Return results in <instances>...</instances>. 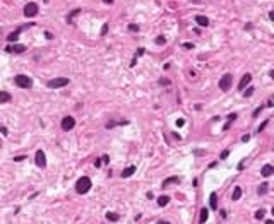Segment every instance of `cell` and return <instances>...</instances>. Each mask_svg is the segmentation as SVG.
<instances>
[{
    "label": "cell",
    "instance_id": "4dcf8cb0",
    "mask_svg": "<svg viewBox=\"0 0 274 224\" xmlns=\"http://www.w3.org/2000/svg\"><path fill=\"white\" fill-rule=\"evenodd\" d=\"M248 139H250V135H248V133H247V135H243V137H242V140H243V142H247V140H248Z\"/></svg>",
    "mask_w": 274,
    "mask_h": 224
},
{
    "label": "cell",
    "instance_id": "f1b7e54d",
    "mask_svg": "<svg viewBox=\"0 0 274 224\" xmlns=\"http://www.w3.org/2000/svg\"><path fill=\"white\" fill-rule=\"evenodd\" d=\"M183 48H187V50H190V48H194V45H190V43H185V45H183Z\"/></svg>",
    "mask_w": 274,
    "mask_h": 224
},
{
    "label": "cell",
    "instance_id": "9c48e42d",
    "mask_svg": "<svg viewBox=\"0 0 274 224\" xmlns=\"http://www.w3.org/2000/svg\"><path fill=\"white\" fill-rule=\"evenodd\" d=\"M26 48L22 46V45H10V46H7V52H16V53H22Z\"/></svg>",
    "mask_w": 274,
    "mask_h": 224
},
{
    "label": "cell",
    "instance_id": "5bb4252c",
    "mask_svg": "<svg viewBox=\"0 0 274 224\" xmlns=\"http://www.w3.org/2000/svg\"><path fill=\"white\" fill-rule=\"evenodd\" d=\"M273 171H274V168L271 166V164H266V166L262 168V171H260V173H262L264 176H271V175H273Z\"/></svg>",
    "mask_w": 274,
    "mask_h": 224
},
{
    "label": "cell",
    "instance_id": "e575fe53",
    "mask_svg": "<svg viewBox=\"0 0 274 224\" xmlns=\"http://www.w3.org/2000/svg\"><path fill=\"white\" fill-rule=\"evenodd\" d=\"M260 110H262V106H260V108H257L255 111H254V116H257V115H259V113H260Z\"/></svg>",
    "mask_w": 274,
    "mask_h": 224
},
{
    "label": "cell",
    "instance_id": "d590c367",
    "mask_svg": "<svg viewBox=\"0 0 274 224\" xmlns=\"http://www.w3.org/2000/svg\"><path fill=\"white\" fill-rule=\"evenodd\" d=\"M105 3H113V0H103Z\"/></svg>",
    "mask_w": 274,
    "mask_h": 224
},
{
    "label": "cell",
    "instance_id": "4fadbf2b",
    "mask_svg": "<svg viewBox=\"0 0 274 224\" xmlns=\"http://www.w3.org/2000/svg\"><path fill=\"white\" fill-rule=\"evenodd\" d=\"M12 99V96L9 93H5V91H0V103H9Z\"/></svg>",
    "mask_w": 274,
    "mask_h": 224
},
{
    "label": "cell",
    "instance_id": "ac0fdd59",
    "mask_svg": "<svg viewBox=\"0 0 274 224\" xmlns=\"http://www.w3.org/2000/svg\"><path fill=\"white\" fill-rule=\"evenodd\" d=\"M267 190H269V187H267V183H262L260 187L257 188V193H259V195H266V193H267Z\"/></svg>",
    "mask_w": 274,
    "mask_h": 224
},
{
    "label": "cell",
    "instance_id": "e0dca14e",
    "mask_svg": "<svg viewBox=\"0 0 274 224\" xmlns=\"http://www.w3.org/2000/svg\"><path fill=\"white\" fill-rule=\"evenodd\" d=\"M235 118H237V115H235V113L228 115V122H226V125L223 127V130H228V128H230V125H231V122H235Z\"/></svg>",
    "mask_w": 274,
    "mask_h": 224
},
{
    "label": "cell",
    "instance_id": "52a82bcc",
    "mask_svg": "<svg viewBox=\"0 0 274 224\" xmlns=\"http://www.w3.org/2000/svg\"><path fill=\"white\" fill-rule=\"evenodd\" d=\"M36 164L39 168H45V166H46V157H45V152H43V150H38L36 152Z\"/></svg>",
    "mask_w": 274,
    "mask_h": 224
},
{
    "label": "cell",
    "instance_id": "836d02e7",
    "mask_svg": "<svg viewBox=\"0 0 274 224\" xmlns=\"http://www.w3.org/2000/svg\"><path fill=\"white\" fill-rule=\"evenodd\" d=\"M0 132H2L3 135H7V128H5V127H0Z\"/></svg>",
    "mask_w": 274,
    "mask_h": 224
},
{
    "label": "cell",
    "instance_id": "2e32d148",
    "mask_svg": "<svg viewBox=\"0 0 274 224\" xmlns=\"http://www.w3.org/2000/svg\"><path fill=\"white\" fill-rule=\"evenodd\" d=\"M209 202H211V209H218V195H216V193H211Z\"/></svg>",
    "mask_w": 274,
    "mask_h": 224
},
{
    "label": "cell",
    "instance_id": "83f0119b",
    "mask_svg": "<svg viewBox=\"0 0 274 224\" xmlns=\"http://www.w3.org/2000/svg\"><path fill=\"white\" fill-rule=\"evenodd\" d=\"M128 29H130V31H137V29H139V27H137V26H135V24H130V26H128Z\"/></svg>",
    "mask_w": 274,
    "mask_h": 224
},
{
    "label": "cell",
    "instance_id": "44dd1931",
    "mask_svg": "<svg viewBox=\"0 0 274 224\" xmlns=\"http://www.w3.org/2000/svg\"><path fill=\"white\" fill-rule=\"evenodd\" d=\"M240 197H242V188L235 187V190H233V200H238Z\"/></svg>",
    "mask_w": 274,
    "mask_h": 224
},
{
    "label": "cell",
    "instance_id": "484cf974",
    "mask_svg": "<svg viewBox=\"0 0 274 224\" xmlns=\"http://www.w3.org/2000/svg\"><path fill=\"white\" fill-rule=\"evenodd\" d=\"M156 43H158V45H163V43H166L164 36H158V38H156Z\"/></svg>",
    "mask_w": 274,
    "mask_h": 224
},
{
    "label": "cell",
    "instance_id": "5b68a950",
    "mask_svg": "<svg viewBox=\"0 0 274 224\" xmlns=\"http://www.w3.org/2000/svg\"><path fill=\"white\" fill-rule=\"evenodd\" d=\"M36 14H38V5L35 2H29V3L24 7V16H26V17H35Z\"/></svg>",
    "mask_w": 274,
    "mask_h": 224
},
{
    "label": "cell",
    "instance_id": "8d00e7d4",
    "mask_svg": "<svg viewBox=\"0 0 274 224\" xmlns=\"http://www.w3.org/2000/svg\"><path fill=\"white\" fill-rule=\"evenodd\" d=\"M159 224H170V223H166V221H159Z\"/></svg>",
    "mask_w": 274,
    "mask_h": 224
},
{
    "label": "cell",
    "instance_id": "9a60e30c",
    "mask_svg": "<svg viewBox=\"0 0 274 224\" xmlns=\"http://www.w3.org/2000/svg\"><path fill=\"white\" fill-rule=\"evenodd\" d=\"M168 202H170V197H168V195H161V197L158 199V205H159V207L168 205Z\"/></svg>",
    "mask_w": 274,
    "mask_h": 224
},
{
    "label": "cell",
    "instance_id": "d6986e66",
    "mask_svg": "<svg viewBox=\"0 0 274 224\" xmlns=\"http://www.w3.org/2000/svg\"><path fill=\"white\" fill-rule=\"evenodd\" d=\"M118 217H120V216H118V214H115V212H108V214H106V219H108V221H111V223L118 221Z\"/></svg>",
    "mask_w": 274,
    "mask_h": 224
},
{
    "label": "cell",
    "instance_id": "8fae6325",
    "mask_svg": "<svg viewBox=\"0 0 274 224\" xmlns=\"http://www.w3.org/2000/svg\"><path fill=\"white\" fill-rule=\"evenodd\" d=\"M195 21H197L199 26H209V19L206 16H195Z\"/></svg>",
    "mask_w": 274,
    "mask_h": 224
},
{
    "label": "cell",
    "instance_id": "603a6c76",
    "mask_svg": "<svg viewBox=\"0 0 274 224\" xmlns=\"http://www.w3.org/2000/svg\"><path fill=\"white\" fill-rule=\"evenodd\" d=\"M17 38H19V31H16V33H10V34L7 36V39H9V41H16Z\"/></svg>",
    "mask_w": 274,
    "mask_h": 224
},
{
    "label": "cell",
    "instance_id": "7c38bea8",
    "mask_svg": "<svg viewBox=\"0 0 274 224\" xmlns=\"http://www.w3.org/2000/svg\"><path fill=\"white\" fill-rule=\"evenodd\" d=\"M178 181H180L178 176H170V178H166L163 181V187H168V185H171V183H178Z\"/></svg>",
    "mask_w": 274,
    "mask_h": 224
},
{
    "label": "cell",
    "instance_id": "8992f818",
    "mask_svg": "<svg viewBox=\"0 0 274 224\" xmlns=\"http://www.w3.org/2000/svg\"><path fill=\"white\" fill-rule=\"evenodd\" d=\"M74 127H75V120H74V116H65L63 120H62V130H72Z\"/></svg>",
    "mask_w": 274,
    "mask_h": 224
},
{
    "label": "cell",
    "instance_id": "ffe728a7",
    "mask_svg": "<svg viewBox=\"0 0 274 224\" xmlns=\"http://www.w3.org/2000/svg\"><path fill=\"white\" fill-rule=\"evenodd\" d=\"M207 217H209V210H207V209H202L201 210V223H206Z\"/></svg>",
    "mask_w": 274,
    "mask_h": 224
},
{
    "label": "cell",
    "instance_id": "f35d334b",
    "mask_svg": "<svg viewBox=\"0 0 274 224\" xmlns=\"http://www.w3.org/2000/svg\"><path fill=\"white\" fill-rule=\"evenodd\" d=\"M195 2H199V0H195Z\"/></svg>",
    "mask_w": 274,
    "mask_h": 224
},
{
    "label": "cell",
    "instance_id": "6da1fadb",
    "mask_svg": "<svg viewBox=\"0 0 274 224\" xmlns=\"http://www.w3.org/2000/svg\"><path fill=\"white\" fill-rule=\"evenodd\" d=\"M89 188H91V180L88 176H82L77 180V183H75L77 193H86V192H89Z\"/></svg>",
    "mask_w": 274,
    "mask_h": 224
},
{
    "label": "cell",
    "instance_id": "7a4b0ae2",
    "mask_svg": "<svg viewBox=\"0 0 274 224\" xmlns=\"http://www.w3.org/2000/svg\"><path fill=\"white\" fill-rule=\"evenodd\" d=\"M16 84H17L19 87H22V89H29L31 86H33V82H31V79L28 77V75H22V74H19V75H16Z\"/></svg>",
    "mask_w": 274,
    "mask_h": 224
},
{
    "label": "cell",
    "instance_id": "ba28073f",
    "mask_svg": "<svg viewBox=\"0 0 274 224\" xmlns=\"http://www.w3.org/2000/svg\"><path fill=\"white\" fill-rule=\"evenodd\" d=\"M250 80H252V75H250V74H245L243 77H242L240 84H238V89H245V86H248V84H250Z\"/></svg>",
    "mask_w": 274,
    "mask_h": 224
},
{
    "label": "cell",
    "instance_id": "4316f807",
    "mask_svg": "<svg viewBox=\"0 0 274 224\" xmlns=\"http://www.w3.org/2000/svg\"><path fill=\"white\" fill-rule=\"evenodd\" d=\"M106 31H108V24H105V26L101 27V34H106Z\"/></svg>",
    "mask_w": 274,
    "mask_h": 224
},
{
    "label": "cell",
    "instance_id": "277c9868",
    "mask_svg": "<svg viewBox=\"0 0 274 224\" xmlns=\"http://www.w3.org/2000/svg\"><path fill=\"white\" fill-rule=\"evenodd\" d=\"M67 84H69V79H65V77H58V79H52V80H48V87H52V89L63 87V86H67Z\"/></svg>",
    "mask_w": 274,
    "mask_h": 224
},
{
    "label": "cell",
    "instance_id": "cb8c5ba5",
    "mask_svg": "<svg viewBox=\"0 0 274 224\" xmlns=\"http://www.w3.org/2000/svg\"><path fill=\"white\" fill-rule=\"evenodd\" d=\"M264 214H266V210H264V209H260V210H257V212H255V217H257V219H262V217H264Z\"/></svg>",
    "mask_w": 274,
    "mask_h": 224
},
{
    "label": "cell",
    "instance_id": "30bf717a",
    "mask_svg": "<svg viewBox=\"0 0 274 224\" xmlns=\"http://www.w3.org/2000/svg\"><path fill=\"white\" fill-rule=\"evenodd\" d=\"M134 173H135V166H128V168H125L122 171V178H128V176H132Z\"/></svg>",
    "mask_w": 274,
    "mask_h": 224
},
{
    "label": "cell",
    "instance_id": "3957f363",
    "mask_svg": "<svg viewBox=\"0 0 274 224\" xmlns=\"http://www.w3.org/2000/svg\"><path fill=\"white\" fill-rule=\"evenodd\" d=\"M231 82H233V75L224 74L219 79V89H221V91H228V89L231 87Z\"/></svg>",
    "mask_w": 274,
    "mask_h": 224
},
{
    "label": "cell",
    "instance_id": "d6a6232c",
    "mask_svg": "<svg viewBox=\"0 0 274 224\" xmlns=\"http://www.w3.org/2000/svg\"><path fill=\"white\" fill-rule=\"evenodd\" d=\"M183 123H185V122H183L182 118H180V120H177V125H178V127H182Z\"/></svg>",
    "mask_w": 274,
    "mask_h": 224
},
{
    "label": "cell",
    "instance_id": "f546056e",
    "mask_svg": "<svg viewBox=\"0 0 274 224\" xmlns=\"http://www.w3.org/2000/svg\"><path fill=\"white\" fill-rule=\"evenodd\" d=\"M266 127H267V122H264V123H262V125H260V127H259V132H260V130H264V128H266Z\"/></svg>",
    "mask_w": 274,
    "mask_h": 224
},
{
    "label": "cell",
    "instance_id": "74e56055",
    "mask_svg": "<svg viewBox=\"0 0 274 224\" xmlns=\"http://www.w3.org/2000/svg\"><path fill=\"white\" fill-rule=\"evenodd\" d=\"M266 224H274V223H273V221H267V223H266Z\"/></svg>",
    "mask_w": 274,
    "mask_h": 224
},
{
    "label": "cell",
    "instance_id": "1f68e13d",
    "mask_svg": "<svg viewBox=\"0 0 274 224\" xmlns=\"http://www.w3.org/2000/svg\"><path fill=\"white\" fill-rule=\"evenodd\" d=\"M108 161H110V157H108V156H103V159H101V163H108Z\"/></svg>",
    "mask_w": 274,
    "mask_h": 224
},
{
    "label": "cell",
    "instance_id": "d4e9b609",
    "mask_svg": "<svg viewBox=\"0 0 274 224\" xmlns=\"http://www.w3.org/2000/svg\"><path fill=\"white\" fill-rule=\"evenodd\" d=\"M228 156H230V150L226 149V150H223V152H221V156H219V157H221V159H226Z\"/></svg>",
    "mask_w": 274,
    "mask_h": 224
},
{
    "label": "cell",
    "instance_id": "7402d4cb",
    "mask_svg": "<svg viewBox=\"0 0 274 224\" xmlns=\"http://www.w3.org/2000/svg\"><path fill=\"white\" fill-rule=\"evenodd\" d=\"M79 12H81V9H75V10H74V12H70V14H69V16H67V22H72V17H74V16H77V14H79Z\"/></svg>",
    "mask_w": 274,
    "mask_h": 224
}]
</instances>
